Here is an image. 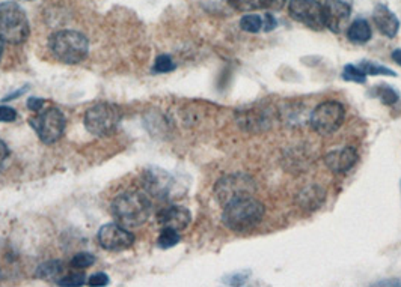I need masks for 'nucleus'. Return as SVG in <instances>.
Returning <instances> with one entry per match:
<instances>
[{
	"instance_id": "f257e3e1",
	"label": "nucleus",
	"mask_w": 401,
	"mask_h": 287,
	"mask_svg": "<svg viewBox=\"0 0 401 287\" xmlns=\"http://www.w3.org/2000/svg\"><path fill=\"white\" fill-rule=\"evenodd\" d=\"M264 217V205L253 196L241 197L224 206L222 223L237 233H245L257 227Z\"/></svg>"
},
{
	"instance_id": "f03ea898",
	"label": "nucleus",
	"mask_w": 401,
	"mask_h": 287,
	"mask_svg": "<svg viewBox=\"0 0 401 287\" xmlns=\"http://www.w3.org/2000/svg\"><path fill=\"white\" fill-rule=\"evenodd\" d=\"M112 214L124 227H139L151 215V202L141 191H127L118 196L112 203Z\"/></svg>"
},
{
	"instance_id": "7ed1b4c3",
	"label": "nucleus",
	"mask_w": 401,
	"mask_h": 287,
	"mask_svg": "<svg viewBox=\"0 0 401 287\" xmlns=\"http://www.w3.org/2000/svg\"><path fill=\"white\" fill-rule=\"evenodd\" d=\"M48 47H50V52L57 60L68 65L80 64L89 52L87 36L76 30L55 32L48 40Z\"/></svg>"
},
{
	"instance_id": "20e7f679",
	"label": "nucleus",
	"mask_w": 401,
	"mask_h": 287,
	"mask_svg": "<svg viewBox=\"0 0 401 287\" xmlns=\"http://www.w3.org/2000/svg\"><path fill=\"white\" fill-rule=\"evenodd\" d=\"M31 28L24 9L16 2L0 4V38L8 44H23L29 38Z\"/></svg>"
},
{
	"instance_id": "39448f33",
	"label": "nucleus",
	"mask_w": 401,
	"mask_h": 287,
	"mask_svg": "<svg viewBox=\"0 0 401 287\" xmlns=\"http://www.w3.org/2000/svg\"><path fill=\"white\" fill-rule=\"evenodd\" d=\"M255 191H257V185L249 174L245 173L228 174V176L219 179L214 185V197L222 208L237 201V198L253 196Z\"/></svg>"
},
{
	"instance_id": "423d86ee",
	"label": "nucleus",
	"mask_w": 401,
	"mask_h": 287,
	"mask_svg": "<svg viewBox=\"0 0 401 287\" xmlns=\"http://www.w3.org/2000/svg\"><path fill=\"white\" fill-rule=\"evenodd\" d=\"M121 120L119 108L114 104L100 103L89 107L84 113V127L97 137H107L116 131Z\"/></svg>"
},
{
	"instance_id": "0eeeda50",
	"label": "nucleus",
	"mask_w": 401,
	"mask_h": 287,
	"mask_svg": "<svg viewBox=\"0 0 401 287\" xmlns=\"http://www.w3.org/2000/svg\"><path fill=\"white\" fill-rule=\"evenodd\" d=\"M29 123L35 133L38 134L41 142L45 145L56 143L64 135L67 127L64 113L56 107L40 111L38 115L29 119Z\"/></svg>"
},
{
	"instance_id": "6e6552de",
	"label": "nucleus",
	"mask_w": 401,
	"mask_h": 287,
	"mask_svg": "<svg viewBox=\"0 0 401 287\" xmlns=\"http://www.w3.org/2000/svg\"><path fill=\"white\" fill-rule=\"evenodd\" d=\"M346 110L338 101H324L311 111L309 125L320 135H329L343 125Z\"/></svg>"
},
{
	"instance_id": "1a4fd4ad",
	"label": "nucleus",
	"mask_w": 401,
	"mask_h": 287,
	"mask_svg": "<svg viewBox=\"0 0 401 287\" xmlns=\"http://www.w3.org/2000/svg\"><path fill=\"white\" fill-rule=\"evenodd\" d=\"M288 12L291 18L314 30H322L326 28L323 5L317 0H290Z\"/></svg>"
},
{
	"instance_id": "9d476101",
	"label": "nucleus",
	"mask_w": 401,
	"mask_h": 287,
	"mask_svg": "<svg viewBox=\"0 0 401 287\" xmlns=\"http://www.w3.org/2000/svg\"><path fill=\"white\" fill-rule=\"evenodd\" d=\"M97 241L101 248L109 249V252H123L135 244V235L121 224L109 223L97 233Z\"/></svg>"
},
{
	"instance_id": "9b49d317",
	"label": "nucleus",
	"mask_w": 401,
	"mask_h": 287,
	"mask_svg": "<svg viewBox=\"0 0 401 287\" xmlns=\"http://www.w3.org/2000/svg\"><path fill=\"white\" fill-rule=\"evenodd\" d=\"M143 186L157 198H167L171 196L174 179L162 169H148L143 173Z\"/></svg>"
},
{
	"instance_id": "f8f14e48",
	"label": "nucleus",
	"mask_w": 401,
	"mask_h": 287,
	"mask_svg": "<svg viewBox=\"0 0 401 287\" xmlns=\"http://www.w3.org/2000/svg\"><path fill=\"white\" fill-rule=\"evenodd\" d=\"M324 12V26L331 29L334 33L341 30L343 24L348 20L351 14V6L344 0H326L323 4Z\"/></svg>"
},
{
	"instance_id": "ddd939ff",
	"label": "nucleus",
	"mask_w": 401,
	"mask_h": 287,
	"mask_svg": "<svg viewBox=\"0 0 401 287\" xmlns=\"http://www.w3.org/2000/svg\"><path fill=\"white\" fill-rule=\"evenodd\" d=\"M358 161V152L353 146H344L334 149L329 154H326L324 163L331 171L336 174H344L350 169H353Z\"/></svg>"
},
{
	"instance_id": "4468645a",
	"label": "nucleus",
	"mask_w": 401,
	"mask_h": 287,
	"mask_svg": "<svg viewBox=\"0 0 401 287\" xmlns=\"http://www.w3.org/2000/svg\"><path fill=\"white\" fill-rule=\"evenodd\" d=\"M20 274V257L6 240H0V280L16 278Z\"/></svg>"
},
{
	"instance_id": "2eb2a0df",
	"label": "nucleus",
	"mask_w": 401,
	"mask_h": 287,
	"mask_svg": "<svg viewBox=\"0 0 401 287\" xmlns=\"http://www.w3.org/2000/svg\"><path fill=\"white\" fill-rule=\"evenodd\" d=\"M157 220H159V224L162 227H169L181 232L190 224L192 214L189 209L183 206H169L159 212Z\"/></svg>"
},
{
	"instance_id": "dca6fc26",
	"label": "nucleus",
	"mask_w": 401,
	"mask_h": 287,
	"mask_svg": "<svg viewBox=\"0 0 401 287\" xmlns=\"http://www.w3.org/2000/svg\"><path fill=\"white\" fill-rule=\"evenodd\" d=\"M373 20H374L375 28H378V30L382 35H385L386 38H394V36L398 33L400 20L388 6L385 5L375 6L373 12Z\"/></svg>"
},
{
	"instance_id": "f3484780",
	"label": "nucleus",
	"mask_w": 401,
	"mask_h": 287,
	"mask_svg": "<svg viewBox=\"0 0 401 287\" xmlns=\"http://www.w3.org/2000/svg\"><path fill=\"white\" fill-rule=\"evenodd\" d=\"M373 30L367 20L358 18L350 24L347 29V38L353 44H366L371 40Z\"/></svg>"
},
{
	"instance_id": "a211bd4d",
	"label": "nucleus",
	"mask_w": 401,
	"mask_h": 287,
	"mask_svg": "<svg viewBox=\"0 0 401 287\" xmlns=\"http://www.w3.org/2000/svg\"><path fill=\"white\" fill-rule=\"evenodd\" d=\"M324 190L319 185H309L305 190H302L299 194V203L302 208L312 210L319 208L324 201Z\"/></svg>"
},
{
	"instance_id": "6ab92c4d",
	"label": "nucleus",
	"mask_w": 401,
	"mask_h": 287,
	"mask_svg": "<svg viewBox=\"0 0 401 287\" xmlns=\"http://www.w3.org/2000/svg\"><path fill=\"white\" fill-rule=\"evenodd\" d=\"M64 274V264L60 260H50L40 265L36 269V277L43 280H56V283L62 278L60 276Z\"/></svg>"
},
{
	"instance_id": "aec40b11",
	"label": "nucleus",
	"mask_w": 401,
	"mask_h": 287,
	"mask_svg": "<svg viewBox=\"0 0 401 287\" xmlns=\"http://www.w3.org/2000/svg\"><path fill=\"white\" fill-rule=\"evenodd\" d=\"M373 92L375 94V96H378L385 106H394V104L398 103V99H400V95L394 89V87L388 86L385 83H380L379 86H375L374 89H373Z\"/></svg>"
},
{
	"instance_id": "412c9836",
	"label": "nucleus",
	"mask_w": 401,
	"mask_h": 287,
	"mask_svg": "<svg viewBox=\"0 0 401 287\" xmlns=\"http://www.w3.org/2000/svg\"><path fill=\"white\" fill-rule=\"evenodd\" d=\"M367 76H391V77H397V72H394L391 68H386L383 65L374 64L371 60H363L358 65Z\"/></svg>"
},
{
	"instance_id": "4be33fe9",
	"label": "nucleus",
	"mask_w": 401,
	"mask_h": 287,
	"mask_svg": "<svg viewBox=\"0 0 401 287\" xmlns=\"http://www.w3.org/2000/svg\"><path fill=\"white\" fill-rule=\"evenodd\" d=\"M180 241H181V236L178 230L163 227L159 235V238H157V245L163 249H167V248L175 247Z\"/></svg>"
},
{
	"instance_id": "5701e85b",
	"label": "nucleus",
	"mask_w": 401,
	"mask_h": 287,
	"mask_svg": "<svg viewBox=\"0 0 401 287\" xmlns=\"http://www.w3.org/2000/svg\"><path fill=\"white\" fill-rule=\"evenodd\" d=\"M240 28L248 33H258L263 29V18L257 14H248L241 17Z\"/></svg>"
},
{
	"instance_id": "b1692460",
	"label": "nucleus",
	"mask_w": 401,
	"mask_h": 287,
	"mask_svg": "<svg viewBox=\"0 0 401 287\" xmlns=\"http://www.w3.org/2000/svg\"><path fill=\"white\" fill-rule=\"evenodd\" d=\"M341 77L346 81H353V83H358V84H366V81H367V74L356 65H346L344 71L341 74Z\"/></svg>"
},
{
	"instance_id": "393cba45",
	"label": "nucleus",
	"mask_w": 401,
	"mask_h": 287,
	"mask_svg": "<svg viewBox=\"0 0 401 287\" xmlns=\"http://www.w3.org/2000/svg\"><path fill=\"white\" fill-rule=\"evenodd\" d=\"M177 68L174 59L169 56V55H160L155 57V62L153 65V72L154 74H166V72H171Z\"/></svg>"
},
{
	"instance_id": "a878e982",
	"label": "nucleus",
	"mask_w": 401,
	"mask_h": 287,
	"mask_svg": "<svg viewBox=\"0 0 401 287\" xmlns=\"http://www.w3.org/2000/svg\"><path fill=\"white\" fill-rule=\"evenodd\" d=\"M95 261V256L91 253H77L75 257L71 259L70 265L75 269H84L89 268L91 265H94Z\"/></svg>"
},
{
	"instance_id": "bb28decb",
	"label": "nucleus",
	"mask_w": 401,
	"mask_h": 287,
	"mask_svg": "<svg viewBox=\"0 0 401 287\" xmlns=\"http://www.w3.org/2000/svg\"><path fill=\"white\" fill-rule=\"evenodd\" d=\"M59 286H83L84 284V276L82 272H75L65 276L57 281Z\"/></svg>"
},
{
	"instance_id": "cd10ccee",
	"label": "nucleus",
	"mask_w": 401,
	"mask_h": 287,
	"mask_svg": "<svg viewBox=\"0 0 401 287\" xmlns=\"http://www.w3.org/2000/svg\"><path fill=\"white\" fill-rule=\"evenodd\" d=\"M287 4V0H258V5L267 11H281Z\"/></svg>"
},
{
	"instance_id": "c85d7f7f",
	"label": "nucleus",
	"mask_w": 401,
	"mask_h": 287,
	"mask_svg": "<svg viewBox=\"0 0 401 287\" xmlns=\"http://www.w3.org/2000/svg\"><path fill=\"white\" fill-rule=\"evenodd\" d=\"M17 119V111L9 106H0V122H14Z\"/></svg>"
},
{
	"instance_id": "c756f323",
	"label": "nucleus",
	"mask_w": 401,
	"mask_h": 287,
	"mask_svg": "<svg viewBox=\"0 0 401 287\" xmlns=\"http://www.w3.org/2000/svg\"><path fill=\"white\" fill-rule=\"evenodd\" d=\"M89 286H107L109 284V277L104 272H97L89 278L88 281Z\"/></svg>"
},
{
	"instance_id": "7c9ffc66",
	"label": "nucleus",
	"mask_w": 401,
	"mask_h": 287,
	"mask_svg": "<svg viewBox=\"0 0 401 287\" xmlns=\"http://www.w3.org/2000/svg\"><path fill=\"white\" fill-rule=\"evenodd\" d=\"M276 26H278L276 18L272 14H269V12H267V14L263 18V30L264 32H272L273 29H276Z\"/></svg>"
},
{
	"instance_id": "2f4dec72",
	"label": "nucleus",
	"mask_w": 401,
	"mask_h": 287,
	"mask_svg": "<svg viewBox=\"0 0 401 287\" xmlns=\"http://www.w3.org/2000/svg\"><path fill=\"white\" fill-rule=\"evenodd\" d=\"M9 155L11 154H9V149H8L6 143L0 140V171L5 169V164H6Z\"/></svg>"
},
{
	"instance_id": "473e14b6",
	"label": "nucleus",
	"mask_w": 401,
	"mask_h": 287,
	"mask_svg": "<svg viewBox=\"0 0 401 287\" xmlns=\"http://www.w3.org/2000/svg\"><path fill=\"white\" fill-rule=\"evenodd\" d=\"M45 101L43 98H38V96H31L28 99V108L32 110V111H40L43 107H44Z\"/></svg>"
},
{
	"instance_id": "72a5a7b5",
	"label": "nucleus",
	"mask_w": 401,
	"mask_h": 287,
	"mask_svg": "<svg viewBox=\"0 0 401 287\" xmlns=\"http://www.w3.org/2000/svg\"><path fill=\"white\" fill-rule=\"evenodd\" d=\"M29 91V86H26V87H21V89H18L17 92H14V94H9L8 96H5L4 98V101L6 103V101H11V99H16V98H18L20 95H23L24 92H28Z\"/></svg>"
},
{
	"instance_id": "f704fd0d",
	"label": "nucleus",
	"mask_w": 401,
	"mask_h": 287,
	"mask_svg": "<svg viewBox=\"0 0 401 287\" xmlns=\"http://www.w3.org/2000/svg\"><path fill=\"white\" fill-rule=\"evenodd\" d=\"M374 286H401V280H383L374 283Z\"/></svg>"
},
{
	"instance_id": "c9c22d12",
	"label": "nucleus",
	"mask_w": 401,
	"mask_h": 287,
	"mask_svg": "<svg viewBox=\"0 0 401 287\" xmlns=\"http://www.w3.org/2000/svg\"><path fill=\"white\" fill-rule=\"evenodd\" d=\"M391 57H392V60L395 62L397 65H400V67H401V48L394 50V52L391 53Z\"/></svg>"
},
{
	"instance_id": "e433bc0d",
	"label": "nucleus",
	"mask_w": 401,
	"mask_h": 287,
	"mask_svg": "<svg viewBox=\"0 0 401 287\" xmlns=\"http://www.w3.org/2000/svg\"><path fill=\"white\" fill-rule=\"evenodd\" d=\"M2 53H4V40L0 38V59H2Z\"/></svg>"
},
{
	"instance_id": "4c0bfd02",
	"label": "nucleus",
	"mask_w": 401,
	"mask_h": 287,
	"mask_svg": "<svg viewBox=\"0 0 401 287\" xmlns=\"http://www.w3.org/2000/svg\"><path fill=\"white\" fill-rule=\"evenodd\" d=\"M29 2H31V0H29Z\"/></svg>"
}]
</instances>
